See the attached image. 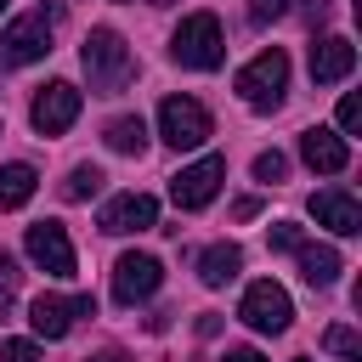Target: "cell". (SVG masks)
I'll return each instance as SVG.
<instances>
[{"label":"cell","mask_w":362,"mask_h":362,"mask_svg":"<svg viewBox=\"0 0 362 362\" xmlns=\"http://www.w3.org/2000/svg\"><path fill=\"white\" fill-rule=\"evenodd\" d=\"M294 255H300V277H305L311 288H334L339 272H345V260H339L334 243H300Z\"/></svg>","instance_id":"2e32d148"},{"label":"cell","mask_w":362,"mask_h":362,"mask_svg":"<svg viewBox=\"0 0 362 362\" xmlns=\"http://www.w3.org/2000/svg\"><path fill=\"white\" fill-rule=\"evenodd\" d=\"M221 181H226V158L221 153H204L198 164H187V170L170 175V198H175V209H204L221 192Z\"/></svg>","instance_id":"52a82bcc"},{"label":"cell","mask_w":362,"mask_h":362,"mask_svg":"<svg viewBox=\"0 0 362 362\" xmlns=\"http://www.w3.org/2000/svg\"><path fill=\"white\" fill-rule=\"evenodd\" d=\"M102 141H107L113 153H141V147H147V124H141V119H113Z\"/></svg>","instance_id":"d6986e66"},{"label":"cell","mask_w":362,"mask_h":362,"mask_svg":"<svg viewBox=\"0 0 362 362\" xmlns=\"http://www.w3.org/2000/svg\"><path fill=\"white\" fill-rule=\"evenodd\" d=\"M283 90H288V57L272 45V51H260L255 62H243L238 68V96L255 107V113H272V107H283Z\"/></svg>","instance_id":"3957f363"},{"label":"cell","mask_w":362,"mask_h":362,"mask_svg":"<svg viewBox=\"0 0 362 362\" xmlns=\"http://www.w3.org/2000/svg\"><path fill=\"white\" fill-rule=\"evenodd\" d=\"M85 362H124L119 351H96V356H85Z\"/></svg>","instance_id":"f1b7e54d"},{"label":"cell","mask_w":362,"mask_h":362,"mask_svg":"<svg viewBox=\"0 0 362 362\" xmlns=\"http://www.w3.org/2000/svg\"><path fill=\"white\" fill-rule=\"evenodd\" d=\"M96 226H102L107 238H124V232H147V226H158V204H153L147 192H119V198H107V204H102Z\"/></svg>","instance_id":"7c38bea8"},{"label":"cell","mask_w":362,"mask_h":362,"mask_svg":"<svg viewBox=\"0 0 362 362\" xmlns=\"http://www.w3.org/2000/svg\"><path fill=\"white\" fill-rule=\"evenodd\" d=\"M34 187H40L34 164H0V209H23L34 198Z\"/></svg>","instance_id":"ac0fdd59"},{"label":"cell","mask_w":362,"mask_h":362,"mask_svg":"<svg viewBox=\"0 0 362 362\" xmlns=\"http://www.w3.org/2000/svg\"><path fill=\"white\" fill-rule=\"evenodd\" d=\"M158 283H164L158 255H136V249L119 255V266H113V300H119V305H141V300H153Z\"/></svg>","instance_id":"9c48e42d"},{"label":"cell","mask_w":362,"mask_h":362,"mask_svg":"<svg viewBox=\"0 0 362 362\" xmlns=\"http://www.w3.org/2000/svg\"><path fill=\"white\" fill-rule=\"evenodd\" d=\"M339 130H345V136H356V130H362V102H356L351 90L339 96Z\"/></svg>","instance_id":"cb8c5ba5"},{"label":"cell","mask_w":362,"mask_h":362,"mask_svg":"<svg viewBox=\"0 0 362 362\" xmlns=\"http://www.w3.org/2000/svg\"><path fill=\"white\" fill-rule=\"evenodd\" d=\"M238 266H243V249H238V243H209V249L198 255V283H204V288H226V283L238 277Z\"/></svg>","instance_id":"e0dca14e"},{"label":"cell","mask_w":362,"mask_h":362,"mask_svg":"<svg viewBox=\"0 0 362 362\" xmlns=\"http://www.w3.org/2000/svg\"><path fill=\"white\" fill-rule=\"evenodd\" d=\"M79 62H85L90 90H102V96L124 90V85H130V74H136V57H130V45H124L113 28H90V34H85V45H79Z\"/></svg>","instance_id":"6da1fadb"},{"label":"cell","mask_w":362,"mask_h":362,"mask_svg":"<svg viewBox=\"0 0 362 362\" xmlns=\"http://www.w3.org/2000/svg\"><path fill=\"white\" fill-rule=\"evenodd\" d=\"M147 6H170V0H147Z\"/></svg>","instance_id":"4dcf8cb0"},{"label":"cell","mask_w":362,"mask_h":362,"mask_svg":"<svg viewBox=\"0 0 362 362\" xmlns=\"http://www.w3.org/2000/svg\"><path fill=\"white\" fill-rule=\"evenodd\" d=\"M294 362H311V356H294Z\"/></svg>","instance_id":"1f68e13d"},{"label":"cell","mask_w":362,"mask_h":362,"mask_svg":"<svg viewBox=\"0 0 362 362\" xmlns=\"http://www.w3.org/2000/svg\"><path fill=\"white\" fill-rule=\"evenodd\" d=\"M238 317H243L255 334H283V328L294 322V305H288L283 283L260 277V283H249V288H243V305H238Z\"/></svg>","instance_id":"5b68a950"},{"label":"cell","mask_w":362,"mask_h":362,"mask_svg":"<svg viewBox=\"0 0 362 362\" xmlns=\"http://www.w3.org/2000/svg\"><path fill=\"white\" fill-rule=\"evenodd\" d=\"M23 249H28V260H34L40 272H51V277H74V243H68L62 221H34L28 238H23Z\"/></svg>","instance_id":"30bf717a"},{"label":"cell","mask_w":362,"mask_h":362,"mask_svg":"<svg viewBox=\"0 0 362 362\" xmlns=\"http://www.w3.org/2000/svg\"><path fill=\"white\" fill-rule=\"evenodd\" d=\"M283 170H288V158H283V153H277V147H272V153H260V158H255V181H266V187H277V181H283Z\"/></svg>","instance_id":"7402d4cb"},{"label":"cell","mask_w":362,"mask_h":362,"mask_svg":"<svg viewBox=\"0 0 362 362\" xmlns=\"http://www.w3.org/2000/svg\"><path fill=\"white\" fill-rule=\"evenodd\" d=\"M0 11H6V0H0Z\"/></svg>","instance_id":"d6a6232c"},{"label":"cell","mask_w":362,"mask_h":362,"mask_svg":"<svg viewBox=\"0 0 362 362\" xmlns=\"http://www.w3.org/2000/svg\"><path fill=\"white\" fill-rule=\"evenodd\" d=\"M74 119H79V85L51 79V85L34 90V102H28V124H34L40 136H62Z\"/></svg>","instance_id":"8992f818"},{"label":"cell","mask_w":362,"mask_h":362,"mask_svg":"<svg viewBox=\"0 0 362 362\" xmlns=\"http://www.w3.org/2000/svg\"><path fill=\"white\" fill-rule=\"evenodd\" d=\"M283 11H288V0H249V17L255 23H277Z\"/></svg>","instance_id":"484cf974"},{"label":"cell","mask_w":362,"mask_h":362,"mask_svg":"<svg viewBox=\"0 0 362 362\" xmlns=\"http://www.w3.org/2000/svg\"><path fill=\"white\" fill-rule=\"evenodd\" d=\"M0 362H40L34 339H0Z\"/></svg>","instance_id":"603a6c76"},{"label":"cell","mask_w":362,"mask_h":362,"mask_svg":"<svg viewBox=\"0 0 362 362\" xmlns=\"http://www.w3.org/2000/svg\"><path fill=\"white\" fill-rule=\"evenodd\" d=\"M96 311V300L90 294H40L34 305H28V322H34V334L40 339H68L74 334V322L79 317H90Z\"/></svg>","instance_id":"ba28073f"},{"label":"cell","mask_w":362,"mask_h":362,"mask_svg":"<svg viewBox=\"0 0 362 362\" xmlns=\"http://www.w3.org/2000/svg\"><path fill=\"white\" fill-rule=\"evenodd\" d=\"M11 277H17V260H11L6 249H0V283H11Z\"/></svg>","instance_id":"83f0119b"},{"label":"cell","mask_w":362,"mask_h":362,"mask_svg":"<svg viewBox=\"0 0 362 362\" xmlns=\"http://www.w3.org/2000/svg\"><path fill=\"white\" fill-rule=\"evenodd\" d=\"M170 57H175L181 68H198V74L221 68V57H226L221 17H215V11H192V17H181V28L170 34Z\"/></svg>","instance_id":"7a4b0ae2"},{"label":"cell","mask_w":362,"mask_h":362,"mask_svg":"<svg viewBox=\"0 0 362 362\" xmlns=\"http://www.w3.org/2000/svg\"><path fill=\"white\" fill-rule=\"evenodd\" d=\"M300 158H305L317 175H339V170L351 164V147H345V136H334V130L311 124V130L300 136Z\"/></svg>","instance_id":"5bb4252c"},{"label":"cell","mask_w":362,"mask_h":362,"mask_svg":"<svg viewBox=\"0 0 362 362\" xmlns=\"http://www.w3.org/2000/svg\"><path fill=\"white\" fill-rule=\"evenodd\" d=\"M6 305H11V283H0V317H6Z\"/></svg>","instance_id":"f546056e"},{"label":"cell","mask_w":362,"mask_h":362,"mask_svg":"<svg viewBox=\"0 0 362 362\" xmlns=\"http://www.w3.org/2000/svg\"><path fill=\"white\" fill-rule=\"evenodd\" d=\"M311 215H317V226H328V232H339V238H356V232H362V204H356L345 187L311 192Z\"/></svg>","instance_id":"4fadbf2b"},{"label":"cell","mask_w":362,"mask_h":362,"mask_svg":"<svg viewBox=\"0 0 362 362\" xmlns=\"http://www.w3.org/2000/svg\"><path fill=\"white\" fill-rule=\"evenodd\" d=\"M51 51V17H17V23H6V34H0V62H11V68H23V62H40Z\"/></svg>","instance_id":"8fae6325"},{"label":"cell","mask_w":362,"mask_h":362,"mask_svg":"<svg viewBox=\"0 0 362 362\" xmlns=\"http://www.w3.org/2000/svg\"><path fill=\"white\" fill-rule=\"evenodd\" d=\"M322 345H328L339 362H362V339H356V328H351V322H334V328L322 334Z\"/></svg>","instance_id":"44dd1931"},{"label":"cell","mask_w":362,"mask_h":362,"mask_svg":"<svg viewBox=\"0 0 362 362\" xmlns=\"http://www.w3.org/2000/svg\"><path fill=\"white\" fill-rule=\"evenodd\" d=\"M351 68H356V45H351V40L322 34V40L311 45V79H317V85H339Z\"/></svg>","instance_id":"9a60e30c"},{"label":"cell","mask_w":362,"mask_h":362,"mask_svg":"<svg viewBox=\"0 0 362 362\" xmlns=\"http://www.w3.org/2000/svg\"><path fill=\"white\" fill-rule=\"evenodd\" d=\"M96 192H102V170L96 164H74V175L62 181V198L79 204V198H96Z\"/></svg>","instance_id":"ffe728a7"},{"label":"cell","mask_w":362,"mask_h":362,"mask_svg":"<svg viewBox=\"0 0 362 362\" xmlns=\"http://www.w3.org/2000/svg\"><path fill=\"white\" fill-rule=\"evenodd\" d=\"M158 136L170 141V147H204L209 136H215V124H209V107L204 102H192V96H164V107H158Z\"/></svg>","instance_id":"277c9868"},{"label":"cell","mask_w":362,"mask_h":362,"mask_svg":"<svg viewBox=\"0 0 362 362\" xmlns=\"http://www.w3.org/2000/svg\"><path fill=\"white\" fill-rule=\"evenodd\" d=\"M221 362H266V356H260V351H255V345H232V351H226V356H221Z\"/></svg>","instance_id":"4316f807"},{"label":"cell","mask_w":362,"mask_h":362,"mask_svg":"<svg viewBox=\"0 0 362 362\" xmlns=\"http://www.w3.org/2000/svg\"><path fill=\"white\" fill-rule=\"evenodd\" d=\"M300 243H305V238H300L294 221H277V226H272V249H300Z\"/></svg>","instance_id":"d4e9b609"}]
</instances>
